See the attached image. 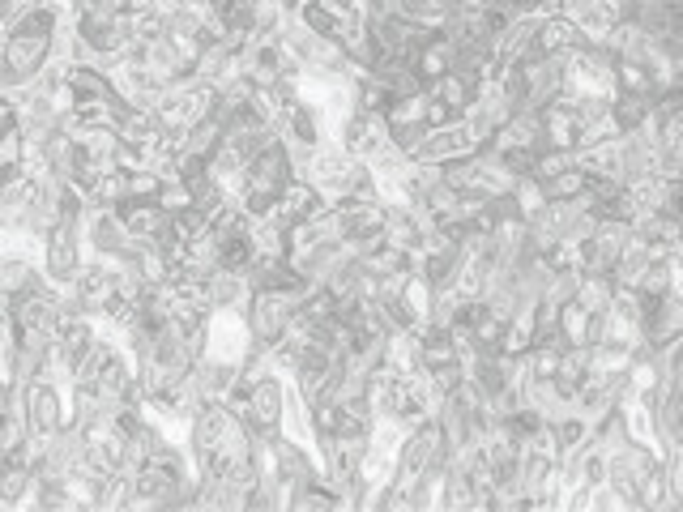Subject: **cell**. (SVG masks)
<instances>
[{
  "label": "cell",
  "instance_id": "4",
  "mask_svg": "<svg viewBox=\"0 0 683 512\" xmlns=\"http://www.w3.org/2000/svg\"><path fill=\"white\" fill-rule=\"evenodd\" d=\"M116 214H120L124 227L133 231L137 244H154V239L171 227V214L158 201H124Z\"/></svg>",
  "mask_w": 683,
  "mask_h": 512
},
{
  "label": "cell",
  "instance_id": "17",
  "mask_svg": "<svg viewBox=\"0 0 683 512\" xmlns=\"http://www.w3.org/2000/svg\"><path fill=\"white\" fill-rule=\"evenodd\" d=\"M585 320H590V312H585L581 303H564V308H560V329H564V338L573 346L585 342Z\"/></svg>",
  "mask_w": 683,
  "mask_h": 512
},
{
  "label": "cell",
  "instance_id": "6",
  "mask_svg": "<svg viewBox=\"0 0 683 512\" xmlns=\"http://www.w3.org/2000/svg\"><path fill=\"white\" fill-rule=\"evenodd\" d=\"M679 333H683V295L666 291V295L654 303V316L645 320L641 338H649L654 346H666V342H675Z\"/></svg>",
  "mask_w": 683,
  "mask_h": 512
},
{
  "label": "cell",
  "instance_id": "19",
  "mask_svg": "<svg viewBox=\"0 0 683 512\" xmlns=\"http://www.w3.org/2000/svg\"><path fill=\"white\" fill-rule=\"evenodd\" d=\"M679 150H683V141H679Z\"/></svg>",
  "mask_w": 683,
  "mask_h": 512
},
{
  "label": "cell",
  "instance_id": "3",
  "mask_svg": "<svg viewBox=\"0 0 683 512\" xmlns=\"http://www.w3.org/2000/svg\"><path fill=\"white\" fill-rule=\"evenodd\" d=\"M26 423L35 436H52L69 423V397L65 384L56 380H30L26 384Z\"/></svg>",
  "mask_w": 683,
  "mask_h": 512
},
{
  "label": "cell",
  "instance_id": "10",
  "mask_svg": "<svg viewBox=\"0 0 683 512\" xmlns=\"http://www.w3.org/2000/svg\"><path fill=\"white\" fill-rule=\"evenodd\" d=\"M462 380H466V363L462 359H449V363H440V367H427V372H423V389H427V397H432V402H440V397H453L457 389H462Z\"/></svg>",
  "mask_w": 683,
  "mask_h": 512
},
{
  "label": "cell",
  "instance_id": "13",
  "mask_svg": "<svg viewBox=\"0 0 683 512\" xmlns=\"http://www.w3.org/2000/svg\"><path fill=\"white\" fill-rule=\"evenodd\" d=\"M427 137H432V128H427V120H410V124H393L389 128V141L397 150H402L410 163H419V154L427 146Z\"/></svg>",
  "mask_w": 683,
  "mask_h": 512
},
{
  "label": "cell",
  "instance_id": "1",
  "mask_svg": "<svg viewBox=\"0 0 683 512\" xmlns=\"http://www.w3.org/2000/svg\"><path fill=\"white\" fill-rule=\"evenodd\" d=\"M299 295H282V291H252L248 308H244V329L252 346H261L265 355L274 350L278 342L291 338L295 329V316H299Z\"/></svg>",
  "mask_w": 683,
  "mask_h": 512
},
{
  "label": "cell",
  "instance_id": "9",
  "mask_svg": "<svg viewBox=\"0 0 683 512\" xmlns=\"http://www.w3.org/2000/svg\"><path fill=\"white\" fill-rule=\"evenodd\" d=\"M538 184H543L547 201H577L581 192L590 188V171H585L581 163H573V167L555 171V175H547V180H538Z\"/></svg>",
  "mask_w": 683,
  "mask_h": 512
},
{
  "label": "cell",
  "instance_id": "11",
  "mask_svg": "<svg viewBox=\"0 0 683 512\" xmlns=\"http://www.w3.org/2000/svg\"><path fill=\"white\" fill-rule=\"evenodd\" d=\"M577 291H581V269L577 265H564V269H555V274H551L547 291H543V299H538V303H547V308L560 312L564 303L577 299Z\"/></svg>",
  "mask_w": 683,
  "mask_h": 512
},
{
  "label": "cell",
  "instance_id": "18",
  "mask_svg": "<svg viewBox=\"0 0 683 512\" xmlns=\"http://www.w3.org/2000/svg\"><path fill=\"white\" fill-rule=\"evenodd\" d=\"M13 124H18V103L0 94V128H13Z\"/></svg>",
  "mask_w": 683,
  "mask_h": 512
},
{
  "label": "cell",
  "instance_id": "16",
  "mask_svg": "<svg viewBox=\"0 0 683 512\" xmlns=\"http://www.w3.org/2000/svg\"><path fill=\"white\" fill-rule=\"evenodd\" d=\"M581 483L585 487L607 483V448H598V440L585 448V457H581Z\"/></svg>",
  "mask_w": 683,
  "mask_h": 512
},
{
  "label": "cell",
  "instance_id": "15",
  "mask_svg": "<svg viewBox=\"0 0 683 512\" xmlns=\"http://www.w3.org/2000/svg\"><path fill=\"white\" fill-rule=\"evenodd\" d=\"M513 197H517V210H521V218H526V222L547 210V192H543V184H538L534 175H526V180L513 184Z\"/></svg>",
  "mask_w": 683,
  "mask_h": 512
},
{
  "label": "cell",
  "instance_id": "7",
  "mask_svg": "<svg viewBox=\"0 0 683 512\" xmlns=\"http://www.w3.org/2000/svg\"><path fill=\"white\" fill-rule=\"evenodd\" d=\"M86 201L94 205V210H120L124 201H133V171L107 167L99 180L86 188Z\"/></svg>",
  "mask_w": 683,
  "mask_h": 512
},
{
  "label": "cell",
  "instance_id": "14",
  "mask_svg": "<svg viewBox=\"0 0 683 512\" xmlns=\"http://www.w3.org/2000/svg\"><path fill=\"white\" fill-rule=\"evenodd\" d=\"M637 286L641 295H666L671 291V256H654V261H649L641 274H637Z\"/></svg>",
  "mask_w": 683,
  "mask_h": 512
},
{
  "label": "cell",
  "instance_id": "2",
  "mask_svg": "<svg viewBox=\"0 0 683 512\" xmlns=\"http://www.w3.org/2000/svg\"><path fill=\"white\" fill-rule=\"evenodd\" d=\"M86 239H82V222H56L52 235L43 239V274L56 286H73V278L82 274L86 265Z\"/></svg>",
  "mask_w": 683,
  "mask_h": 512
},
{
  "label": "cell",
  "instance_id": "12",
  "mask_svg": "<svg viewBox=\"0 0 683 512\" xmlns=\"http://www.w3.org/2000/svg\"><path fill=\"white\" fill-rule=\"evenodd\" d=\"M573 303H581L585 312H611V303H615V282L602 278V274H581V291H577Z\"/></svg>",
  "mask_w": 683,
  "mask_h": 512
},
{
  "label": "cell",
  "instance_id": "5",
  "mask_svg": "<svg viewBox=\"0 0 683 512\" xmlns=\"http://www.w3.org/2000/svg\"><path fill=\"white\" fill-rule=\"evenodd\" d=\"M47 286V274L35 269V261L22 252H5L0 256V291H9L13 299H22L30 291H43Z\"/></svg>",
  "mask_w": 683,
  "mask_h": 512
},
{
  "label": "cell",
  "instance_id": "8",
  "mask_svg": "<svg viewBox=\"0 0 683 512\" xmlns=\"http://www.w3.org/2000/svg\"><path fill=\"white\" fill-rule=\"evenodd\" d=\"M654 120V111H649V99L645 94H632V90H615L611 94V124L619 133H637Z\"/></svg>",
  "mask_w": 683,
  "mask_h": 512
}]
</instances>
